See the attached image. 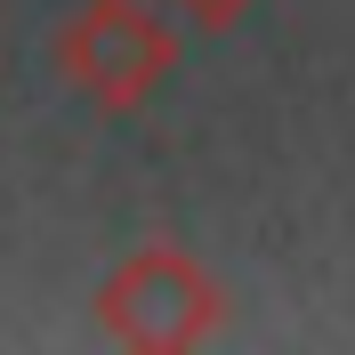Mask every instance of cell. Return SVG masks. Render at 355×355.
<instances>
[{"mask_svg":"<svg viewBox=\"0 0 355 355\" xmlns=\"http://www.w3.org/2000/svg\"><path fill=\"white\" fill-rule=\"evenodd\" d=\"M49 65L65 73L97 113H137L162 81H170L178 33L146 8V0H81V8L57 24Z\"/></svg>","mask_w":355,"mask_h":355,"instance_id":"cell-1","label":"cell"},{"mask_svg":"<svg viewBox=\"0 0 355 355\" xmlns=\"http://www.w3.org/2000/svg\"><path fill=\"white\" fill-rule=\"evenodd\" d=\"M226 323V291L210 283V266L186 259L178 243H146L105 275L97 291V331L121 347L170 355V347H202Z\"/></svg>","mask_w":355,"mask_h":355,"instance_id":"cell-2","label":"cell"},{"mask_svg":"<svg viewBox=\"0 0 355 355\" xmlns=\"http://www.w3.org/2000/svg\"><path fill=\"white\" fill-rule=\"evenodd\" d=\"M170 8H178V17H194V24H234L250 0H170Z\"/></svg>","mask_w":355,"mask_h":355,"instance_id":"cell-3","label":"cell"}]
</instances>
